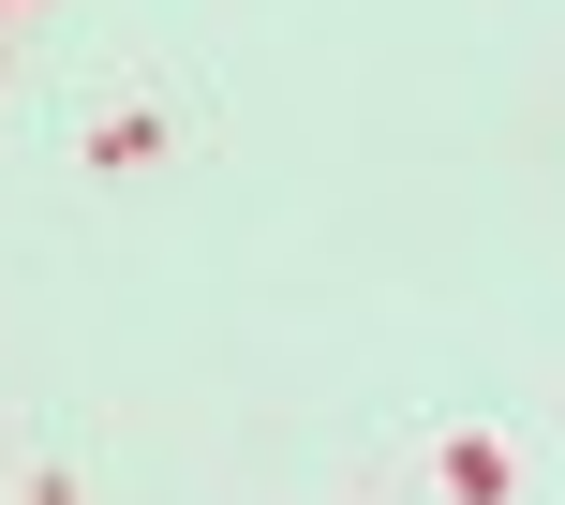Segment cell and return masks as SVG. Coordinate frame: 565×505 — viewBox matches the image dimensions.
I'll return each instance as SVG.
<instances>
[{"mask_svg": "<svg viewBox=\"0 0 565 505\" xmlns=\"http://www.w3.org/2000/svg\"><path fill=\"white\" fill-rule=\"evenodd\" d=\"M431 476H447V505H507V491H521V447H507V431H447Z\"/></svg>", "mask_w": 565, "mask_h": 505, "instance_id": "cell-1", "label": "cell"}, {"mask_svg": "<svg viewBox=\"0 0 565 505\" xmlns=\"http://www.w3.org/2000/svg\"><path fill=\"white\" fill-rule=\"evenodd\" d=\"M164 135H179L164 105H119L105 135H89V164H105V179H135V164H164Z\"/></svg>", "mask_w": 565, "mask_h": 505, "instance_id": "cell-2", "label": "cell"}]
</instances>
